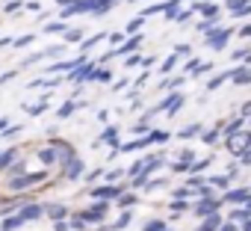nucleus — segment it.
Segmentation results:
<instances>
[{
	"label": "nucleus",
	"mask_w": 251,
	"mask_h": 231,
	"mask_svg": "<svg viewBox=\"0 0 251 231\" xmlns=\"http://www.w3.org/2000/svg\"><path fill=\"white\" fill-rule=\"evenodd\" d=\"M198 134H201V125H189V128H183L177 137H180V140H189V137H198Z\"/></svg>",
	"instance_id": "cd10ccee"
},
{
	"label": "nucleus",
	"mask_w": 251,
	"mask_h": 231,
	"mask_svg": "<svg viewBox=\"0 0 251 231\" xmlns=\"http://www.w3.org/2000/svg\"><path fill=\"white\" fill-rule=\"evenodd\" d=\"M239 36H242V39H251V24H245V27L239 30Z\"/></svg>",
	"instance_id": "6e6d98bb"
},
{
	"label": "nucleus",
	"mask_w": 251,
	"mask_h": 231,
	"mask_svg": "<svg viewBox=\"0 0 251 231\" xmlns=\"http://www.w3.org/2000/svg\"><path fill=\"white\" fill-rule=\"evenodd\" d=\"M62 51H65L62 45H53V48H48V51H45V57H62Z\"/></svg>",
	"instance_id": "58836bf2"
},
{
	"label": "nucleus",
	"mask_w": 251,
	"mask_h": 231,
	"mask_svg": "<svg viewBox=\"0 0 251 231\" xmlns=\"http://www.w3.org/2000/svg\"><path fill=\"white\" fill-rule=\"evenodd\" d=\"M48 175L45 172H36V175H21V178H9V187L12 190H24V187H33V184H39V181H45Z\"/></svg>",
	"instance_id": "20e7f679"
},
{
	"label": "nucleus",
	"mask_w": 251,
	"mask_h": 231,
	"mask_svg": "<svg viewBox=\"0 0 251 231\" xmlns=\"http://www.w3.org/2000/svg\"><path fill=\"white\" fill-rule=\"evenodd\" d=\"M106 207H109V202H98L95 207H89V210H83L80 216H83L86 222H100V219H106Z\"/></svg>",
	"instance_id": "423d86ee"
},
{
	"label": "nucleus",
	"mask_w": 251,
	"mask_h": 231,
	"mask_svg": "<svg viewBox=\"0 0 251 231\" xmlns=\"http://www.w3.org/2000/svg\"><path fill=\"white\" fill-rule=\"evenodd\" d=\"M95 80H98V83H109V80H112V71H109V68H98Z\"/></svg>",
	"instance_id": "c756f323"
},
{
	"label": "nucleus",
	"mask_w": 251,
	"mask_h": 231,
	"mask_svg": "<svg viewBox=\"0 0 251 231\" xmlns=\"http://www.w3.org/2000/svg\"><path fill=\"white\" fill-rule=\"evenodd\" d=\"M127 222H130V213H121V219H118L115 225H109V231H112V228H124Z\"/></svg>",
	"instance_id": "a19ab883"
},
{
	"label": "nucleus",
	"mask_w": 251,
	"mask_h": 231,
	"mask_svg": "<svg viewBox=\"0 0 251 231\" xmlns=\"http://www.w3.org/2000/svg\"><path fill=\"white\" fill-rule=\"evenodd\" d=\"M230 178H233V172H230V175H219V178H213V184H216V187H225V190H227V187H230Z\"/></svg>",
	"instance_id": "72a5a7b5"
},
{
	"label": "nucleus",
	"mask_w": 251,
	"mask_h": 231,
	"mask_svg": "<svg viewBox=\"0 0 251 231\" xmlns=\"http://www.w3.org/2000/svg\"><path fill=\"white\" fill-rule=\"evenodd\" d=\"M62 169H65V172H62V178H65V181H77V178L83 175V160H80V157H74V160H71V163H65Z\"/></svg>",
	"instance_id": "1a4fd4ad"
},
{
	"label": "nucleus",
	"mask_w": 251,
	"mask_h": 231,
	"mask_svg": "<svg viewBox=\"0 0 251 231\" xmlns=\"http://www.w3.org/2000/svg\"><path fill=\"white\" fill-rule=\"evenodd\" d=\"M39 160L42 163H56V148L50 145V148H39Z\"/></svg>",
	"instance_id": "4be33fe9"
},
{
	"label": "nucleus",
	"mask_w": 251,
	"mask_h": 231,
	"mask_svg": "<svg viewBox=\"0 0 251 231\" xmlns=\"http://www.w3.org/2000/svg\"><path fill=\"white\" fill-rule=\"evenodd\" d=\"M48 213H50V216H53V219L59 222V219L65 216V207H62V204H50V207H48Z\"/></svg>",
	"instance_id": "2f4dec72"
},
{
	"label": "nucleus",
	"mask_w": 251,
	"mask_h": 231,
	"mask_svg": "<svg viewBox=\"0 0 251 231\" xmlns=\"http://www.w3.org/2000/svg\"><path fill=\"white\" fill-rule=\"evenodd\" d=\"M118 193H121L118 184H106V187H95V190H92V199H98V202H109V199L118 196Z\"/></svg>",
	"instance_id": "0eeeda50"
},
{
	"label": "nucleus",
	"mask_w": 251,
	"mask_h": 231,
	"mask_svg": "<svg viewBox=\"0 0 251 231\" xmlns=\"http://www.w3.org/2000/svg\"><path fill=\"white\" fill-rule=\"evenodd\" d=\"M42 213H45V207H42V204H27V207H21V213H18V216H21L24 222H33V219H39Z\"/></svg>",
	"instance_id": "9b49d317"
},
{
	"label": "nucleus",
	"mask_w": 251,
	"mask_h": 231,
	"mask_svg": "<svg viewBox=\"0 0 251 231\" xmlns=\"http://www.w3.org/2000/svg\"><path fill=\"white\" fill-rule=\"evenodd\" d=\"M133 134H139V137H142V134H148V125H145V119L133 125Z\"/></svg>",
	"instance_id": "79ce46f5"
},
{
	"label": "nucleus",
	"mask_w": 251,
	"mask_h": 231,
	"mask_svg": "<svg viewBox=\"0 0 251 231\" xmlns=\"http://www.w3.org/2000/svg\"><path fill=\"white\" fill-rule=\"evenodd\" d=\"M136 202H139V196H133V193H130V196H124V199H121V207H133Z\"/></svg>",
	"instance_id": "4c0bfd02"
},
{
	"label": "nucleus",
	"mask_w": 251,
	"mask_h": 231,
	"mask_svg": "<svg viewBox=\"0 0 251 231\" xmlns=\"http://www.w3.org/2000/svg\"><path fill=\"white\" fill-rule=\"evenodd\" d=\"M142 59H145V57H139V54H133V57H127V68H130V65H139Z\"/></svg>",
	"instance_id": "49530a36"
},
{
	"label": "nucleus",
	"mask_w": 251,
	"mask_h": 231,
	"mask_svg": "<svg viewBox=\"0 0 251 231\" xmlns=\"http://www.w3.org/2000/svg\"><path fill=\"white\" fill-rule=\"evenodd\" d=\"M6 45H15V42H12L9 36H3V39H0V48H6Z\"/></svg>",
	"instance_id": "052dcab7"
},
{
	"label": "nucleus",
	"mask_w": 251,
	"mask_h": 231,
	"mask_svg": "<svg viewBox=\"0 0 251 231\" xmlns=\"http://www.w3.org/2000/svg\"><path fill=\"white\" fill-rule=\"evenodd\" d=\"M53 228H56V231H68V228H71V225H68V222H62V219H59V222H53Z\"/></svg>",
	"instance_id": "5fc2aeb1"
},
{
	"label": "nucleus",
	"mask_w": 251,
	"mask_h": 231,
	"mask_svg": "<svg viewBox=\"0 0 251 231\" xmlns=\"http://www.w3.org/2000/svg\"><path fill=\"white\" fill-rule=\"evenodd\" d=\"M15 157H18V148H9V151H3V154H0V172H3V169H9Z\"/></svg>",
	"instance_id": "6ab92c4d"
},
{
	"label": "nucleus",
	"mask_w": 251,
	"mask_h": 231,
	"mask_svg": "<svg viewBox=\"0 0 251 231\" xmlns=\"http://www.w3.org/2000/svg\"><path fill=\"white\" fill-rule=\"evenodd\" d=\"M71 3H74V0H56V6H62V9H68Z\"/></svg>",
	"instance_id": "bf43d9fd"
},
{
	"label": "nucleus",
	"mask_w": 251,
	"mask_h": 231,
	"mask_svg": "<svg viewBox=\"0 0 251 231\" xmlns=\"http://www.w3.org/2000/svg\"><path fill=\"white\" fill-rule=\"evenodd\" d=\"M230 36H233V30H230V27H216L210 36H204V42H207V48H213V51H222V48L230 42Z\"/></svg>",
	"instance_id": "f257e3e1"
},
{
	"label": "nucleus",
	"mask_w": 251,
	"mask_h": 231,
	"mask_svg": "<svg viewBox=\"0 0 251 231\" xmlns=\"http://www.w3.org/2000/svg\"><path fill=\"white\" fill-rule=\"evenodd\" d=\"M175 54H177V57H186V54H189V45H177Z\"/></svg>",
	"instance_id": "8fccbe9b"
},
{
	"label": "nucleus",
	"mask_w": 251,
	"mask_h": 231,
	"mask_svg": "<svg viewBox=\"0 0 251 231\" xmlns=\"http://www.w3.org/2000/svg\"><path fill=\"white\" fill-rule=\"evenodd\" d=\"M183 101H186V95H183V92H175V95H169V110H166V113H169V116H175V113L183 107Z\"/></svg>",
	"instance_id": "f8f14e48"
},
{
	"label": "nucleus",
	"mask_w": 251,
	"mask_h": 231,
	"mask_svg": "<svg viewBox=\"0 0 251 231\" xmlns=\"http://www.w3.org/2000/svg\"><path fill=\"white\" fill-rule=\"evenodd\" d=\"M216 137H219V128H216V131H210V134H204V140H207V143H216Z\"/></svg>",
	"instance_id": "864d4df0"
},
{
	"label": "nucleus",
	"mask_w": 251,
	"mask_h": 231,
	"mask_svg": "<svg viewBox=\"0 0 251 231\" xmlns=\"http://www.w3.org/2000/svg\"><path fill=\"white\" fill-rule=\"evenodd\" d=\"M248 3H251V0H227V9H230V12H236L239 6H248Z\"/></svg>",
	"instance_id": "e433bc0d"
},
{
	"label": "nucleus",
	"mask_w": 251,
	"mask_h": 231,
	"mask_svg": "<svg viewBox=\"0 0 251 231\" xmlns=\"http://www.w3.org/2000/svg\"><path fill=\"white\" fill-rule=\"evenodd\" d=\"M145 231H166V222L163 219H151V222H145Z\"/></svg>",
	"instance_id": "473e14b6"
},
{
	"label": "nucleus",
	"mask_w": 251,
	"mask_h": 231,
	"mask_svg": "<svg viewBox=\"0 0 251 231\" xmlns=\"http://www.w3.org/2000/svg\"><path fill=\"white\" fill-rule=\"evenodd\" d=\"M248 148H251V131L227 137V151H230V154H245Z\"/></svg>",
	"instance_id": "f03ea898"
},
{
	"label": "nucleus",
	"mask_w": 251,
	"mask_h": 231,
	"mask_svg": "<svg viewBox=\"0 0 251 231\" xmlns=\"http://www.w3.org/2000/svg\"><path fill=\"white\" fill-rule=\"evenodd\" d=\"M198 231H204V228H198Z\"/></svg>",
	"instance_id": "69168bd1"
},
{
	"label": "nucleus",
	"mask_w": 251,
	"mask_h": 231,
	"mask_svg": "<svg viewBox=\"0 0 251 231\" xmlns=\"http://www.w3.org/2000/svg\"><path fill=\"white\" fill-rule=\"evenodd\" d=\"M74 110H77V101H65V104L56 110V116H59V119H68V116H71Z\"/></svg>",
	"instance_id": "b1692460"
},
{
	"label": "nucleus",
	"mask_w": 251,
	"mask_h": 231,
	"mask_svg": "<svg viewBox=\"0 0 251 231\" xmlns=\"http://www.w3.org/2000/svg\"><path fill=\"white\" fill-rule=\"evenodd\" d=\"M233 15H236V18H245V15H251V3H248V6H239Z\"/></svg>",
	"instance_id": "a18cd8bd"
},
{
	"label": "nucleus",
	"mask_w": 251,
	"mask_h": 231,
	"mask_svg": "<svg viewBox=\"0 0 251 231\" xmlns=\"http://www.w3.org/2000/svg\"><path fill=\"white\" fill-rule=\"evenodd\" d=\"M201 228H204V231H219V228H222V216H219V213H216V216H207Z\"/></svg>",
	"instance_id": "5701e85b"
},
{
	"label": "nucleus",
	"mask_w": 251,
	"mask_h": 231,
	"mask_svg": "<svg viewBox=\"0 0 251 231\" xmlns=\"http://www.w3.org/2000/svg\"><path fill=\"white\" fill-rule=\"evenodd\" d=\"M95 74H98V65H95V62H89V59H86V62H83V65H80V68H74V71H71V74H68V80H71V83H77V86H80V83H83V80H95Z\"/></svg>",
	"instance_id": "7ed1b4c3"
},
{
	"label": "nucleus",
	"mask_w": 251,
	"mask_h": 231,
	"mask_svg": "<svg viewBox=\"0 0 251 231\" xmlns=\"http://www.w3.org/2000/svg\"><path fill=\"white\" fill-rule=\"evenodd\" d=\"M230 77H233V71H222V74H216L213 80H207V89H219V86H222L225 80H230Z\"/></svg>",
	"instance_id": "412c9836"
},
{
	"label": "nucleus",
	"mask_w": 251,
	"mask_h": 231,
	"mask_svg": "<svg viewBox=\"0 0 251 231\" xmlns=\"http://www.w3.org/2000/svg\"><path fill=\"white\" fill-rule=\"evenodd\" d=\"M233 83H239V86H245V83H251V68L248 65H242V68H233V77H230Z\"/></svg>",
	"instance_id": "ddd939ff"
},
{
	"label": "nucleus",
	"mask_w": 251,
	"mask_h": 231,
	"mask_svg": "<svg viewBox=\"0 0 251 231\" xmlns=\"http://www.w3.org/2000/svg\"><path fill=\"white\" fill-rule=\"evenodd\" d=\"M121 39H124V33H112V36H109L112 45H121Z\"/></svg>",
	"instance_id": "603ef678"
},
{
	"label": "nucleus",
	"mask_w": 251,
	"mask_h": 231,
	"mask_svg": "<svg viewBox=\"0 0 251 231\" xmlns=\"http://www.w3.org/2000/svg\"><path fill=\"white\" fill-rule=\"evenodd\" d=\"M175 65H177V54H172V57H169V59L163 62V71H172Z\"/></svg>",
	"instance_id": "ea45409f"
},
{
	"label": "nucleus",
	"mask_w": 251,
	"mask_h": 231,
	"mask_svg": "<svg viewBox=\"0 0 251 231\" xmlns=\"http://www.w3.org/2000/svg\"><path fill=\"white\" fill-rule=\"evenodd\" d=\"M112 9H115V0H95V12H92V15L100 18V15H106V12H112Z\"/></svg>",
	"instance_id": "4468645a"
},
{
	"label": "nucleus",
	"mask_w": 251,
	"mask_h": 231,
	"mask_svg": "<svg viewBox=\"0 0 251 231\" xmlns=\"http://www.w3.org/2000/svg\"><path fill=\"white\" fill-rule=\"evenodd\" d=\"M100 39H106V33H95V36H89V39H86V42L80 45V54L86 57V54H89V51H92V48H95V45H98Z\"/></svg>",
	"instance_id": "dca6fc26"
},
{
	"label": "nucleus",
	"mask_w": 251,
	"mask_h": 231,
	"mask_svg": "<svg viewBox=\"0 0 251 231\" xmlns=\"http://www.w3.org/2000/svg\"><path fill=\"white\" fill-rule=\"evenodd\" d=\"M68 30H71V27H68L65 21H48V24H45V33H50V36H56V33H62V36H65Z\"/></svg>",
	"instance_id": "2eb2a0df"
},
{
	"label": "nucleus",
	"mask_w": 251,
	"mask_h": 231,
	"mask_svg": "<svg viewBox=\"0 0 251 231\" xmlns=\"http://www.w3.org/2000/svg\"><path fill=\"white\" fill-rule=\"evenodd\" d=\"M6 125H9V119H0V131H3V134H6V131H9V128H6Z\"/></svg>",
	"instance_id": "680f3d73"
},
{
	"label": "nucleus",
	"mask_w": 251,
	"mask_h": 231,
	"mask_svg": "<svg viewBox=\"0 0 251 231\" xmlns=\"http://www.w3.org/2000/svg\"><path fill=\"white\" fill-rule=\"evenodd\" d=\"M219 231H236V225H230V222H227V225H222Z\"/></svg>",
	"instance_id": "e2e57ef3"
},
{
	"label": "nucleus",
	"mask_w": 251,
	"mask_h": 231,
	"mask_svg": "<svg viewBox=\"0 0 251 231\" xmlns=\"http://www.w3.org/2000/svg\"><path fill=\"white\" fill-rule=\"evenodd\" d=\"M207 71H213V62H201V68H198V71H195V74H198V77H201V74H207Z\"/></svg>",
	"instance_id": "de8ad7c7"
},
{
	"label": "nucleus",
	"mask_w": 251,
	"mask_h": 231,
	"mask_svg": "<svg viewBox=\"0 0 251 231\" xmlns=\"http://www.w3.org/2000/svg\"><path fill=\"white\" fill-rule=\"evenodd\" d=\"M192 12H201L207 21H213V18L219 15V6L213 3V0H204V3H195V6H192Z\"/></svg>",
	"instance_id": "9d476101"
},
{
	"label": "nucleus",
	"mask_w": 251,
	"mask_h": 231,
	"mask_svg": "<svg viewBox=\"0 0 251 231\" xmlns=\"http://www.w3.org/2000/svg\"><path fill=\"white\" fill-rule=\"evenodd\" d=\"M239 160H242V163H245V166H248V163H251V148H248V151H245V154H239Z\"/></svg>",
	"instance_id": "4d7b16f0"
},
{
	"label": "nucleus",
	"mask_w": 251,
	"mask_h": 231,
	"mask_svg": "<svg viewBox=\"0 0 251 231\" xmlns=\"http://www.w3.org/2000/svg\"><path fill=\"white\" fill-rule=\"evenodd\" d=\"M248 113H251V101H248V104L242 107V116H248Z\"/></svg>",
	"instance_id": "0e129e2a"
},
{
	"label": "nucleus",
	"mask_w": 251,
	"mask_h": 231,
	"mask_svg": "<svg viewBox=\"0 0 251 231\" xmlns=\"http://www.w3.org/2000/svg\"><path fill=\"white\" fill-rule=\"evenodd\" d=\"M183 80H186L183 74H177V77H169L166 83H160V89H177V86H183Z\"/></svg>",
	"instance_id": "a878e982"
},
{
	"label": "nucleus",
	"mask_w": 251,
	"mask_h": 231,
	"mask_svg": "<svg viewBox=\"0 0 251 231\" xmlns=\"http://www.w3.org/2000/svg\"><path fill=\"white\" fill-rule=\"evenodd\" d=\"M83 33H86V30H74V27H71V30L65 33V42H83Z\"/></svg>",
	"instance_id": "c85d7f7f"
},
{
	"label": "nucleus",
	"mask_w": 251,
	"mask_h": 231,
	"mask_svg": "<svg viewBox=\"0 0 251 231\" xmlns=\"http://www.w3.org/2000/svg\"><path fill=\"white\" fill-rule=\"evenodd\" d=\"M166 140H169L166 131H151V134H148V143H166Z\"/></svg>",
	"instance_id": "7c9ffc66"
},
{
	"label": "nucleus",
	"mask_w": 251,
	"mask_h": 231,
	"mask_svg": "<svg viewBox=\"0 0 251 231\" xmlns=\"http://www.w3.org/2000/svg\"><path fill=\"white\" fill-rule=\"evenodd\" d=\"M12 77H15V71H6V74H3V77H0V83H9V80H12Z\"/></svg>",
	"instance_id": "13d9d810"
},
{
	"label": "nucleus",
	"mask_w": 251,
	"mask_h": 231,
	"mask_svg": "<svg viewBox=\"0 0 251 231\" xmlns=\"http://www.w3.org/2000/svg\"><path fill=\"white\" fill-rule=\"evenodd\" d=\"M222 202H227V204H248V202H251V190H248V187H242V190H227V193L222 196Z\"/></svg>",
	"instance_id": "39448f33"
},
{
	"label": "nucleus",
	"mask_w": 251,
	"mask_h": 231,
	"mask_svg": "<svg viewBox=\"0 0 251 231\" xmlns=\"http://www.w3.org/2000/svg\"><path fill=\"white\" fill-rule=\"evenodd\" d=\"M24 225V219L15 213V216H9V219H3V231H15V228H21Z\"/></svg>",
	"instance_id": "393cba45"
},
{
	"label": "nucleus",
	"mask_w": 251,
	"mask_h": 231,
	"mask_svg": "<svg viewBox=\"0 0 251 231\" xmlns=\"http://www.w3.org/2000/svg\"><path fill=\"white\" fill-rule=\"evenodd\" d=\"M142 145H148V137H145V140H130V143H124V145H121L118 151H124V154H130V151H139Z\"/></svg>",
	"instance_id": "aec40b11"
},
{
	"label": "nucleus",
	"mask_w": 251,
	"mask_h": 231,
	"mask_svg": "<svg viewBox=\"0 0 251 231\" xmlns=\"http://www.w3.org/2000/svg\"><path fill=\"white\" fill-rule=\"evenodd\" d=\"M18 6H24V3H21V0H9V3H6V12L12 15V12H18Z\"/></svg>",
	"instance_id": "37998d69"
},
{
	"label": "nucleus",
	"mask_w": 251,
	"mask_h": 231,
	"mask_svg": "<svg viewBox=\"0 0 251 231\" xmlns=\"http://www.w3.org/2000/svg\"><path fill=\"white\" fill-rule=\"evenodd\" d=\"M172 210H186V202H183V199H175V202H172Z\"/></svg>",
	"instance_id": "09e8293b"
},
{
	"label": "nucleus",
	"mask_w": 251,
	"mask_h": 231,
	"mask_svg": "<svg viewBox=\"0 0 251 231\" xmlns=\"http://www.w3.org/2000/svg\"><path fill=\"white\" fill-rule=\"evenodd\" d=\"M71 228H77V231L86 228V219H83V216H74V219H71Z\"/></svg>",
	"instance_id": "c03bdc74"
},
{
	"label": "nucleus",
	"mask_w": 251,
	"mask_h": 231,
	"mask_svg": "<svg viewBox=\"0 0 251 231\" xmlns=\"http://www.w3.org/2000/svg\"><path fill=\"white\" fill-rule=\"evenodd\" d=\"M24 6H27L30 12H42V3H36V0H33V3H24Z\"/></svg>",
	"instance_id": "3c124183"
},
{
	"label": "nucleus",
	"mask_w": 251,
	"mask_h": 231,
	"mask_svg": "<svg viewBox=\"0 0 251 231\" xmlns=\"http://www.w3.org/2000/svg\"><path fill=\"white\" fill-rule=\"evenodd\" d=\"M48 107H50V101H48V98H42V101H39V104H33V107H27V110H30V113H33V116H42V113H45V110H48Z\"/></svg>",
	"instance_id": "bb28decb"
},
{
	"label": "nucleus",
	"mask_w": 251,
	"mask_h": 231,
	"mask_svg": "<svg viewBox=\"0 0 251 231\" xmlns=\"http://www.w3.org/2000/svg\"><path fill=\"white\" fill-rule=\"evenodd\" d=\"M121 175H127V169H112V172H106V181L112 184V181H118Z\"/></svg>",
	"instance_id": "c9c22d12"
},
{
	"label": "nucleus",
	"mask_w": 251,
	"mask_h": 231,
	"mask_svg": "<svg viewBox=\"0 0 251 231\" xmlns=\"http://www.w3.org/2000/svg\"><path fill=\"white\" fill-rule=\"evenodd\" d=\"M36 39V33H27V36H21V39H15V48H27L30 42Z\"/></svg>",
	"instance_id": "f704fd0d"
},
{
	"label": "nucleus",
	"mask_w": 251,
	"mask_h": 231,
	"mask_svg": "<svg viewBox=\"0 0 251 231\" xmlns=\"http://www.w3.org/2000/svg\"><path fill=\"white\" fill-rule=\"evenodd\" d=\"M219 202H222V199H201V202H198V207H195V213H198V216H204V219H207V216H216Z\"/></svg>",
	"instance_id": "6e6552de"
},
{
	"label": "nucleus",
	"mask_w": 251,
	"mask_h": 231,
	"mask_svg": "<svg viewBox=\"0 0 251 231\" xmlns=\"http://www.w3.org/2000/svg\"><path fill=\"white\" fill-rule=\"evenodd\" d=\"M100 140H103V143H109L112 148H121V145H118V128H115V125H109V128L103 131V137H100Z\"/></svg>",
	"instance_id": "f3484780"
},
{
	"label": "nucleus",
	"mask_w": 251,
	"mask_h": 231,
	"mask_svg": "<svg viewBox=\"0 0 251 231\" xmlns=\"http://www.w3.org/2000/svg\"><path fill=\"white\" fill-rule=\"evenodd\" d=\"M142 15H136L133 21H127V27H124V36H139V30H142Z\"/></svg>",
	"instance_id": "a211bd4d"
}]
</instances>
